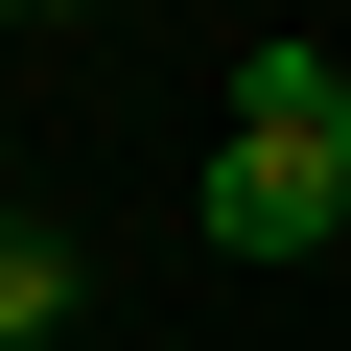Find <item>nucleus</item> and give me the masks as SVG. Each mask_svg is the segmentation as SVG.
I'll return each mask as SVG.
<instances>
[{
  "label": "nucleus",
  "mask_w": 351,
  "mask_h": 351,
  "mask_svg": "<svg viewBox=\"0 0 351 351\" xmlns=\"http://www.w3.org/2000/svg\"><path fill=\"white\" fill-rule=\"evenodd\" d=\"M328 211H351L328 117H234V141H211V258H304Z\"/></svg>",
  "instance_id": "nucleus-1"
},
{
  "label": "nucleus",
  "mask_w": 351,
  "mask_h": 351,
  "mask_svg": "<svg viewBox=\"0 0 351 351\" xmlns=\"http://www.w3.org/2000/svg\"><path fill=\"white\" fill-rule=\"evenodd\" d=\"M47 304H71V258H47V234H0V351H24Z\"/></svg>",
  "instance_id": "nucleus-2"
},
{
  "label": "nucleus",
  "mask_w": 351,
  "mask_h": 351,
  "mask_svg": "<svg viewBox=\"0 0 351 351\" xmlns=\"http://www.w3.org/2000/svg\"><path fill=\"white\" fill-rule=\"evenodd\" d=\"M328 164H351V71H328Z\"/></svg>",
  "instance_id": "nucleus-3"
},
{
  "label": "nucleus",
  "mask_w": 351,
  "mask_h": 351,
  "mask_svg": "<svg viewBox=\"0 0 351 351\" xmlns=\"http://www.w3.org/2000/svg\"><path fill=\"white\" fill-rule=\"evenodd\" d=\"M47 24H94V0H47Z\"/></svg>",
  "instance_id": "nucleus-4"
}]
</instances>
